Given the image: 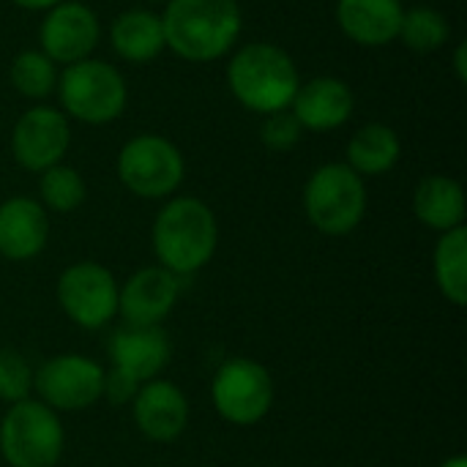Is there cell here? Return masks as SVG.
<instances>
[{
  "instance_id": "1",
  "label": "cell",
  "mask_w": 467,
  "mask_h": 467,
  "mask_svg": "<svg viewBox=\"0 0 467 467\" xmlns=\"http://www.w3.org/2000/svg\"><path fill=\"white\" fill-rule=\"evenodd\" d=\"M159 16L164 47L189 63L224 57L244 27L238 0H167Z\"/></svg>"
},
{
  "instance_id": "2",
  "label": "cell",
  "mask_w": 467,
  "mask_h": 467,
  "mask_svg": "<svg viewBox=\"0 0 467 467\" xmlns=\"http://www.w3.org/2000/svg\"><path fill=\"white\" fill-rule=\"evenodd\" d=\"M153 254L161 268L175 276L202 271L219 246V222L200 197H170L153 219Z\"/></svg>"
},
{
  "instance_id": "3",
  "label": "cell",
  "mask_w": 467,
  "mask_h": 467,
  "mask_svg": "<svg viewBox=\"0 0 467 467\" xmlns=\"http://www.w3.org/2000/svg\"><path fill=\"white\" fill-rule=\"evenodd\" d=\"M301 74L287 49L271 41L244 44L227 63V88L241 107L257 115L290 109Z\"/></svg>"
},
{
  "instance_id": "4",
  "label": "cell",
  "mask_w": 467,
  "mask_h": 467,
  "mask_svg": "<svg viewBox=\"0 0 467 467\" xmlns=\"http://www.w3.org/2000/svg\"><path fill=\"white\" fill-rule=\"evenodd\" d=\"M60 112L88 126H104L123 115L129 101V88L123 74L104 60L85 57L57 74Z\"/></svg>"
},
{
  "instance_id": "5",
  "label": "cell",
  "mask_w": 467,
  "mask_h": 467,
  "mask_svg": "<svg viewBox=\"0 0 467 467\" xmlns=\"http://www.w3.org/2000/svg\"><path fill=\"white\" fill-rule=\"evenodd\" d=\"M304 213L323 235H350L367 213L364 178L342 161L317 167L304 186Z\"/></svg>"
},
{
  "instance_id": "6",
  "label": "cell",
  "mask_w": 467,
  "mask_h": 467,
  "mask_svg": "<svg viewBox=\"0 0 467 467\" xmlns=\"http://www.w3.org/2000/svg\"><path fill=\"white\" fill-rule=\"evenodd\" d=\"M66 449L60 416L36 400L8 405L0 419V457L8 467H55Z\"/></svg>"
},
{
  "instance_id": "7",
  "label": "cell",
  "mask_w": 467,
  "mask_h": 467,
  "mask_svg": "<svg viewBox=\"0 0 467 467\" xmlns=\"http://www.w3.org/2000/svg\"><path fill=\"white\" fill-rule=\"evenodd\" d=\"M186 175L178 145L161 134H137L118 153L120 183L142 200H170Z\"/></svg>"
},
{
  "instance_id": "8",
  "label": "cell",
  "mask_w": 467,
  "mask_h": 467,
  "mask_svg": "<svg viewBox=\"0 0 467 467\" xmlns=\"http://www.w3.org/2000/svg\"><path fill=\"white\" fill-rule=\"evenodd\" d=\"M274 378L254 358H230L211 383V402L222 421L233 427H254L274 408Z\"/></svg>"
},
{
  "instance_id": "9",
  "label": "cell",
  "mask_w": 467,
  "mask_h": 467,
  "mask_svg": "<svg viewBox=\"0 0 467 467\" xmlns=\"http://www.w3.org/2000/svg\"><path fill=\"white\" fill-rule=\"evenodd\" d=\"M118 279L101 263L82 260L57 276V304L71 323L99 331L118 317Z\"/></svg>"
},
{
  "instance_id": "10",
  "label": "cell",
  "mask_w": 467,
  "mask_h": 467,
  "mask_svg": "<svg viewBox=\"0 0 467 467\" xmlns=\"http://www.w3.org/2000/svg\"><path fill=\"white\" fill-rule=\"evenodd\" d=\"M33 391L55 413L88 410L104 394V367L82 353L55 356L33 372Z\"/></svg>"
},
{
  "instance_id": "11",
  "label": "cell",
  "mask_w": 467,
  "mask_h": 467,
  "mask_svg": "<svg viewBox=\"0 0 467 467\" xmlns=\"http://www.w3.org/2000/svg\"><path fill=\"white\" fill-rule=\"evenodd\" d=\"M71 145L68 118L55 107H30L11 131V153L27 172H44L63 161Z\"/></svg>"
},
{
  "instance_id": "12",
  "label": "cell",
  "mask_w": 467,
  "mask_h": 467,
  "mask_svg": "<svg viewBox=\"0 0 467 467\" xmlns=\"http://www.w3.org/2000/svg\"><path fill=\"white\" fill-rule=\"evenodd\" d=\"M101 36L99 16L90 5L79 0H63L47 11L38 27L41 52L57 66H71L93 55Z\"/></svg>"
},
{
  "instance_id": "13",
  "label": "cell",
  "mask_w": 467,
  "mask_h": 467,
  "mask_svg": "<svg viewBox=\"0 0 467 467\" xmlns=\"http://www.w3.org/2000/svg\"><path fill=\"white\" fill-rule=\"evenodd\" d=\"M181 298V276L161 265L134 271L118 293V315L131 326H161Z\"/></svg>"
},
{
  "instance_id": "14",
  "label": "cell",
  "mask_w": 467,
  "mask_h": 467,
  "mask_svg": "<svg viewBox=\"0 0 467 467\" xmlns=\"http://www.w3.org/2000/svg\"><path fill=\"white\" fill-rule=\"evenodd\" d=\"M107 353H109L112 369L129 375L131 380L142 386L148 380H156L167 369L172 358V345L161 326L126 323L109 337Z\"/></svg>"
},
{
  "instance_id": "15",
  "label": "cell",
  "mask_w": 467,
  "mask_h": 467,
  "mask_svg": "<svg viewBox=\"0 0 467 467\" xmlns=\"http://www.w3.org/2000/svg\"><path fill=\"white\" fill-rule=\"evenodd\" d=\"M131 416L137 430L153 443H172L189 424V400L170 380H148L131 400Z\"/></svg>"
},
{
  "instance_id": "16",
  "label": "cell",
  "mask_w": 467,
  "mask_h": 467,
  "mask_svg": "<svg viewBox=\"0 0 467 467\" xmlns=\"http://www.w3.org/2000/svg\"><path fill=\"white\" fill-rule=\"evenodd\" d=\"M353 107H356V96L345 79L312 77L309 82L298 85L290 112L296 115L304 131L328 134L350 120Z\"/></svg>"
},
{
  "instance_id": "17",
  "label": "cell",
  "mask_w": 467,
  "mask_h": 467,
  "mask_svg": "<svg viewBox=\"0 0 467 467\" xmlns=\"http://www.w3.org/2000/svg\"><path fill=\"white\" fill-rule=\"evenodd\" d=\"M49 241V213L38 200L8 197L0 202V257L25 263L44 252Z\"/></svg>"
},
{
  "instance_id": "18",
  "label": "cell",
  "mask_w": 467,
  "mask_h": 467,
  "mask_svg": "<svg viewBox=\"0 0 467 467\" xmlns=\"http://www.w3.org/2000/svg\"><path fill=\"white\" fill-rule=\"evenodd\" d=\"M402 0H337V25L358 47H389L400 38Z\"/></svg>"
},
{
  "instance_id": "19",
  "label": "cell",
  "mask_w": 467,
  "mask_h": 467,
  "mask_svg": "<svg viewBox=\"0 0 467 467\" xmlns=\"http://www.w3.org/2000/svg\"><path fill=\"white\" fill-rule=\"evenodd\" d=\"M465 192L462 183L449 175H427L419 181L413 192V213L416 219L435 230L449 233L465 224Z\"/></svg>"
},
{
  "instance_id": "20",
  "label": "cell",
  "mask_w": 467,
  "mask_h": 467,
  "mask_svg": "<svg viewBox=\"0 0 467 467\" xmlns=\"http://www.w3.org/2000/svg\"><path fill=\"white\" fill-rule=\"evenodd\" d=\"M109 44L112 52L129 63H150L161 55V49H167L161 16L148 8L123 11L109 27Z\"/></svg>"
},
{
  "instance_id": "21",
  "label": "cell",
  "mask_w": 467,
  "mask_h": 467,
  "mask_svg": "<svg viewBox=\"0 0 467 467\" xmlns=\"http://www.w3.org/2000/svg\"><path fill=\"white\" fill-rule=\"evenodd\" d=\"M402 156L400 134L386 123H364L348 142V167L361 178L386 175L397 167Z\"/></svg>"
},
{
  "instance_id": "22",
  "label": "cell",
  "mask_w": 467,
  "mask_h": 467,
  "mask_svg": "<svg viewBox=\"0 0 467 467\" xmlns=\"http://www.w3.org/2000/svg\"><path fill=\"white\" fill-rule=\"evenodd\" d=\"M432 268H435V282L441 296L454 304V306H465L467 304V227H457L449 233H441L438 246H435V257H432Z\"/></svg>"
},
{
  "instance_id": "23",
  "label": "cell",
  "mask_w": 467,
  "mask_h": 467,
  "mask_svg": "<svg viewBox=\"0 0 467 467\" xmlns=\"http://www.w3.org/2000/svg\"><path fill=\"white\" fill-rule=\"evenodd\" d=\"M38 194H41V205L44 211L52 213H71L77 211L85 197H88V186L85 178L79 175V170L68 167V164H55L44 172H38Z\"/></svg>"
},
{
  "instance_id": "24",
  "label": "cell",
  "mask_w": 467,
  "mask_h": 467,
  "mask_svg": "<svg viewBox=\"0 0 467 467\" xmlns=\"http://www.w3.org/2000/svg\"><path fill=\"white\" fill-rule=\"evenodd\" d=\"M8 79L25 99H47L57 88V66L41 49H25L11 60Z\"/></svg>"
},
{
  "instance_id": "25",
  "label": "cell",
  "mask_w": 467,
  "mask_h": 467,
  "mask_svg": "<svg viewBox=\"0 0 467 467\" xmlns=\"http://www.w3.org/2000/svg\"><path fill=\"white\" fill-rule=\"evenodd\" d=\"M400 38H402V44L408 49L430 55V52L441 49L449 41V22L438 8L416 5V8L402 14Z\"/></svg>"
},
{
  "instance_id": "26",
  "label": "cell",
  "mask_w": 467,
  "mask_h": 467,
  "mask_svg": "<svg viewBox=\"0 0 467 467\" xmlns=\"http://www.w3.org/2000/svg\"><path fill=\"white\" fill-rule=\"evenodd\" d=\"M33 367L27 358L16 350L3 348L0 350V402L14 405L22 400H30L33 391Z\"/></svg>"
},
{
  "instance_id": "27",
  "label": "cell",
  "mask_w": 467,
  "mask_h": 467,
  "mask_svg": "<svg viewBox=\"0 0 467 467\" xmlns=\"http://www.w3.org/2000/svg\"><path fill=\"white\" fill-rule=\"evenodd\" d=\"M304 137V129L301 123L296 120V115L290 109H282V112H271L265 115L263 126H260V140L268 150H276V153H285L290 148H296Z\"/></svg>"
},
{
  "instance_id": "28",
  "label": "cell",
  "mask_w": 467,
  "mask_h": 467,
  "mask_svg": "<svg viewBox=\"0 0 467 467\" xmlns=\"http://www.w3.org/2000/svg\"><path fill=\"white\" fill-rule=\"evenodd\" d=\"M137 389H140L137 380H131L129 375H123L118 369H109V372H104V394H101V400H107L112 405H131Z\"/></svg>"
},
{
  "instance_id": "29",
  "label": "cell",
  "mask_w": 467,
  "mask_h": 467,
  "mask_svg": "<svg viewBox=\"0 0 467 467\" xmlns=\"http://www.w3.org/2000/svg\"><path fill=\"white\" fill-rule=\"evenodd\" d=\"M454 71H457V79L467 82V44L460 41L457 49H454Z\"/></svg>"
},
{
  "instance_id": "30",
  "label": "cell",
  "mask_w": 467,
  "mask_h": 467,
  "mask_svg": "<svg viewBox=\"0 0 467 467\" xmlns=\"http://www.w3.org/2000/svg\"><path fill=\"white\" fill-rule=\"evenodd\" d=\"M19 8H25V11H49V8H55L57 3H63V0H14Z\"/></svg>"
},
{
  "instance_id": "31",
  "label": "cell",
  "mask_w": 467,
  "mask_h": 467,
  "mask_svg": "<svg viewBox=\"0 0 467 467\" xmlns=\"http://www.w3.org/2000/svg\"><path fill=\"white\" fill-rule=\"evenodd\" d=\"M438 467H467V457H462V454H457V457H449L446 462H441Z\"/></svg>"
},
{
  "instance_id": "32",
  "label": "cell",
  "mask_w": 467,
  "mask_h": 467,
  "mask_svg": "<svg viewBox=\"0 0 467 467\" xmlns=\"http://www.w3.org/2000/svg\"><path fill=\"white\" fill-rule=\"evenodd\" d=\"M148 3H167V0H148Z\"/></svg>"
}]
</instances>
